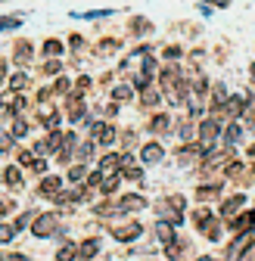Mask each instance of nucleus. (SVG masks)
I'll list each match as a JSON object with an SVG mask.
<instances>
[{"instance_id":"a19ab883","label":"nucleus","mask_w":255,"mask_h":261,"mask_svg":"<svg viewBox=\"0 0 255 261\" xmlns=\"http://www.w3.org/2000/svg\"><path fill=\"white\" fill-rule=\"evenodd\" d=\"M59 69H62V65H59V59H50V62L44 65V72H47V75H53V72H59Z\"/></svg>"},{"instance_id":"49530a36","label":"nucleus","mask_w":255,"mask_h":261,"mask_svg":"<svg viewBox=\"0 0 255 261\" xmlns=\"http://www.w3.org/2000/svg\"><path fill=\"white\" fill-rule=\"evenodd\" d=\"M53 90H56V93H66V90H69V81H66V78H56V87H53Z\"/></svg>"},{"instance_id":"6ab92c4d","label":"nucleus","mask_w":255,"mask_h":261,"mask_svg":"<svg viewBox=\"0 0 255 261\" xmlns=\"http://www.w3.org/2000/svg\"><path fill=\"white\" fill-rule=\"evenodd\" d=\"M243 202H246V199H243L240 193H237V196H231V199L221 205V218H234V215L240 212V205H243Z\"/></svg>"},{"instance_id":"39448f33","label":"nucleus","mask_w":255,"mask_h":261,"mask_svg":"<svg viewBox=\"0 0 255 261\" xmlns=\"http://www.w3.org/2000/svg\"><path fill=\"white\" fill-rule=\"evenodd\" d=\"M249 243H252V230H246V233H237V240L227 246V255H224V261H243V255H246Z\"/></svg>"},{"instance_id":"864d4df0","label":"nucleus","mask_w":255,"mask_h":261,"mask_svg":"<svg viewBox=\"0 0 255 261\" xmlns=\"http://www.w3.org/2000/svg\"><path fill=\"white\" fill-rule=\"evenodd\" d=\"M243 261H255V243H249V249H246V255H243Z\"/></svg>"},{"instance_id":"c9c22d12","label":"nucleus","mask_w":255,"mask_h":261,"mask_svg":"<svg viewBox=\"0 0 255 261\" xmlns=\"http://www.w3.org/2000/svg\"><path fill=\"white\" fill-rule=\"evenodd\" d=\"M243 115H246V121H252V124H255V96H249V100H246Z\"/></svg>"},{"instance_id":"8fccbe9b","label":"nucleus","mask_w":255,"mask_h":261,"mask_svg":"<svg viewBox=\"0 0 255 261\" xmlns=\"http://www.w3.org/2000/svg\"><path fill=\"white\" fill-rule=\"evenodd\" d=\"M44 168H47L44 159H35V162H31V171H44Z\"/></svg>"},{"instance_id":"37998d69","label":"nucleus","mask_w":255,"mask_h":261,"mask_svg":"<svg viewBox=\"0 0 255 261\" xmlns=\"http://www.w3.org/2000/svg\"><path fill=\"white\" fill-rule=\"evenodd\" d=\"M35 152H38V155H47V152H50V143H47V140H38V143H35Z\"/></svg>"},{"instance_id":"72a5a7b5","label":"nucleus","mask_w":255,"mask_h":261,"mask_svg":"<svg viewBox=\"0 0 255 261\" xmlns=\"http://www.w3.org/2000/svg\"><path fill=\"white\" fill-rule=\"evenodd\" d=\"M4 177H7V184H10V187H19V184H22L19 168H7V171H4Z\"/></svg>"},{"instance_id":"b1692460","label":"nucleus","mask_w":255,"mask_h":261,"mask_svg":"<svg viewBox=\"0 0 255 261\" xmlns=\"http://www.w3.org/2000/svg\"><path fill=\"white\" fill-rule=\"evenodd\" d=\"M44 56H50V59H56V56H62V44H59L56 38H50V41H44Z\"/></svg>"},{"instance_id":"dca6fc26","label":"nucleus","mask_w":255,"mask_h":261,"mask_svg":"<svg viewBox=\"0 0 255 261\" xmlns=\"http://www.w3.org/2000/svg\"><path fill=\"white\" fill-rule=\"evenodd\" d=\"M59 190H62V180H59L56 174H53V177H44V180H41V187H38V193H41V196H56Z\"/></svg>"},{"instance_id":"bb28decb","label":"nucleus","mask_w":255,"mask_h":261,"mask_svg":"<svg viewBox=\"0 0 255 261\" xmlns=\"http://www.w3.org/2000/svg\"><path fill=\"white\" fill-rule=\"evenodd\" d=\"M131 31L134 35H146V31H152V22L149 19H131Z\"/></svg>"},{"instance_id":"9d476101","label":"nucleus","mask_w":255,"mask_h":261,"mask_svg":"<svg viewBox=\"0 0 255 261\" xmlns=\"http://www.w3.org/2000/svg\"><path fill=\"white\" fill-rule=\"evenodd\" d=\"M199 230L206 233V240H212V243H218V240H221V221L209 215V218H206V221L199 224Z\"/></svg>"},{"instance_id":"0eeeda50","label":"nucleus","mask_w":255,"mask_h":261,"mask_svg":"<svg viewBox=\"0 0 255 261\" xmlns=\"http://www.w3.org/2000/svg\"><path fill=\"white\" fill-rule=\"evenodd\" d=\"M87 193H90V190L84 187V190H72V193H56V196H53V199H56V205H66V208H72L75 202H81V199H87Z\"/></svg>"},{"instance_id":"58836bf2","label":"nucleus","mask_w":255,"mask_h":261,"mask_svg":"<svg viewBox=\"0 0 255 261\" xmlns=\"http://www.w3.org/2000/svg\"><path fill=\"white\" fill-rule=\"evenodd\" d=\"M112 10H93V13H81V19H100V16H109Z\"/></svg>"},{"instance_id":"13d9d810","label":"nucleus","mask_w":255,"mask_h":261,"mask_svg":"<svg viewBox=\"0 0 255 261\" xmlns=\"http://www.w3.org/2000/svg\"><path fill=\"white\" fill-rule=\"evenodd\" d=\"M196 261H212V258H209V255H202V258H196Z\"/></svg>"},{"instance_id":"5fc2aeb1","label":"nucleus","mask_w":255,"mask_h":261,"mask_svg":"<svg viewBox=\"0 0 255 261\" xmlns=\"http://www.w3.org/2000/svg\"><path fill=\"white\" fill-rule=\"evenodd\" d=\"M10 208H13V202H10V199L0 202V215H10Z\"/></svg>"},{"instance_id":"bf43d9fd","label":"nucleus","mask_w":255,"mask_h":261,"mask_svg":"<svg viewBox=\"0 0 255 261\" xmlns=\"http://www.w3.org/2000/svg\"><path fill=\"white\" fill-rule=\"evenodd\" d=\"M249 155H252V159H255V146H252V149H249Z\"/></svg>"},{"instance_id":"2f4dec72","label":"nucleus","mask_w":255,"mask_h":261,"mask_svg":"<svg viewBox=\"0 0 255 261\" xmlns=\"http://www.w3.org/2000/svg\"><path fill=\"white\" fill-rule=\"evenodd\" d=\"M240 134H243V130H240V124H227V127H224V137H227V143H237V140H240Z\"/></svg>"},{"instance_id":"4d7b16f0","label":"nucleus","mask_w":255,"mask_h":261,"mask_svg":"<svg viewBox=\"0 0 255 261\" xmlns=\"http://www.w3.org/2000/svg\"><path fill=\"white\" fill-rule=\"evenodd\" d=\"M4 78H7V65L0 62V84H4Z\"/></svg>"},{"instance_id":"4468645a","label":"nucleus","mask_w":255,"mask_h":261,"mask_svg":"<svg viewBox=\"0 0 255 261\" xmlns=\"http://www.w3.org/2000/svg\"><path fill=\"white\" fill-rule=\"evenodd\" d=\"M118 168H121V155H118V152H112V155H106V159L100 162V174H103V177H106V174H115Z\"/></svg>"},{"instance_id":"412c9836","label":"nucleus","mask_w":255,"mask_h":261,"mask_svg":"<svg viewBox=\"0 0 255 261\" xmlns=\"http://www.w3.org/2000/svg\"><path fill=\"white\" fill-rule=\"evenodd\" d=\"M156 233H159V240H162L165 246H171V243H174V224H165V221H159Z\"/></svg>"},{"instance_id":"f3484780","label":"nucleus","mask_w":255,"mask_h":261,"mask_svg":"<svg viewBox=\"0 0 255 261\" xmlns=\"http://www.w3.org/2000/svg\"><path fill=\"white\" fill-rule=\"evenodd\" d=\"M255 227V212H243L237 221H234V233H246Z\"/></svg>"},{"instance_id":"f8f14e48","label":"nucleus","mask_w":255,"mask_h":261,"mask_svg":"<svg viewBox=\"0 0 255 261\" xmlns=\"http://www.w3.org/2000/svg\"><path fill=\"white\" fill-rule=\"evenodd\" d=\"M221 190H224V184H221V180H215V184H206V187H199V190H196V199H199V202H206V199H215V196H221Z\"/></svg>"},{"instance_id":"393cba45","label":"nucleus","mask_w":255,"mask_h":261,"mask_svg":"<svg viewBox=\"0 0 255 261\" xmlns=\"http://www.w3.org/2000/svg\"><path fill=\"white\" fill-rule=\"evenodd\" d=\"M75 255H78V246H75V243H66V246L59 249L56 261H75Z\"/></svg>"},{"instance_id":"3c124183","label":"nucleus","mask_w":255,"mask_h":261,"mask_svg":"<svg viewBox=\"0 0 255 261\" xmlns=\"http://www.w3.org/2000/svg\"><path fill=\"white\" fill-rule=\"evenodd\" d=\"M13 227H16V230H22V227H28V215H19V218H16V224H13Z\"/></svg>"},{"instance_id":"ddd939ff","label":"nucleus","mask_w":255,"mask_h":261,"mask_svg":"<svg viewBox=\"0 0 255 261\" xmlns=\"http://www.w3.org/2000/svg\"><path fill=\"white\" fill-rule=\"evenodd\" d=\"M162 159H165V152H162V146H159V143L143 146V162H146V165H159Z\"/></svg>"},{"instance_id":"aec40b11","label":"nucleus","mask_w":255,"mask_h":261,"mask_svg":"<svg viewBox=\"0 0 255 261\" xmlns=\"http://www.w3.org/2000/svg\"><path fill=\"white\" fill-rule=\"evenodd\" d=\"M13 53H16V62L25 65V62H31V53H35V47H31L28 41H16V50H13Z\"/></svg>"},{"instance_id":"2eb2a0df","label":"nucleus","mask_w":255,"mask_h":261,"mask_svg":"<svg viewBox=\"0 0 255 261\" xmlns=\"http://www.w3.org/2000/svg\"><path fill=\"white\" fill-rule=\"evenodd\" d=\"M243 106H246L243 96H227V103L221 112H227V118H237V115H243Z\"/></svg>"},{"instance_id":"e433bc0d","label":"nucleus","mask_w":255,"mask_h":261,"mask_svg":"<svg viewBox=\"0 0 255 261\" xmlns=\"http://www.w3.org/2000/svg\"><path fill=\"white\" fill-rule=\"evenodd\" d=\"M25 134H28V124H25L22 118H16V121H13V137H25Z\"/></svg>"},{"instance_id":"052dcab7","label":"nucleus","mask_w":255,"mask_h":261,"mask_svg":"<svg viewBox=\"0 0 255 261\" xmlns=\"http://www.w3.org/2000/svg\"><path fill=\"white\" fill-rule=\"evenodd\" d=\"M252 78H255V65H252Z\"/></svg>"},{"instance_id":"a211bd4d","label":"nucleus","mask_w":255,"mask_h":261,"mask_svg":"<svg viewBox=\"0 0 255 261\" xmlns=\"http://www.w3.org/2000/svg\"><path fill=\"white\" fill-rule=\"evenodd\" d=\"M66 106H69L66 112H69V118H72V121H81V118H84V103H81V96H78V93H75V96H69V103H66Z\"/></svg>"},{"instance_id":"de8ad7c7","label":"nucleus","mask_w":255,"mask_h":261,"mask_svg":"<svg viewBox=\"0 0 255 261\" xmlns=\"http://www.w3.org/2000/svg\"><path fill=\"white\" fill-rule=\"evenodd\" d=\"M7 118H10V106H7V103H0V127H4Z\"/></svg>"},{"instance_id":"a18cd8bd","label":"nucleus","mask_w":255,"mask_h":261,"mask_svg":"<svg viewBox=\"0 0 255 261\" xmlns=\"http://www.w3.org/2000/svg\"><path fill=\"white\" fill-rule=\"evenodd\" d=\"M13 146V137H7V134H0V152H7Z\"/></svg>"},{"instance_id":"6e6d98bb","label":"nucleus","mask_w":255,"mask_h":261,"mask_svg":"<svg viewBox=\"0 0 255 261\" xmlns=\"http://www.w3.org/2000/svg\"><path fill=\"white\" fill-rule=\"evenodd\" d=\"M206 4H215V7H231V0H206Z\"/></svg>"},{"instance_id":"473e14b6","label":"nucleus","mask_w":255,"mask_h":261,"mask_svg":"<svg viewBox=\"0 0 255 261\" xmlns=\"http://www.w3.org/2000/svg\"><path fill=\"white\" fill-rule=\"evenodd\" d=\"M25 84H28V75H25V72H16V75L10 78V87H13V90H22Z\"/></svg>"},{"instance_id":"a878e982","label":"nucleus","mask_w":255,"mask_h":261,"mask_svg":"<svg viewBox=\"0 0 255 261\" xmlns=\"http://www.w3.org/2000/svg\"><path fill=\"white\" fill-rule=\"evenodd\" d=\"M140 100H143V106H156L159 103V93L146 84V87H140Z\"/></svg>"},{"instance_id":"1a4fd4ad","label":"nucleus","mask_w":255,"mask_h":261,"mask_svg":"<svg viewBox=\"0 0 255 261\" xmlns=\"http://www.w3.org/2000/svg\"><path fill=\"white\" fill-rule=\"evenodd\" d=\"M112 140H115V127H112V124H106V121L93 124V143H103V146H109Z\"/></svg>"},{"instance_id":"4c0bfd02","label":"nucleus","mask_w":255,"mask_h":261,"mask_svg":"<svg viewBox=\"0 0 255 261\" xmlns=\"http://www.w3.org/2000/svg\"><path fill=\"white\" fill-rule=\"evenodd\" d=\"M69 180L81 184V180H84V165H72V171H69Z\"/></svg>"},{"instance_id":"9b49d317","label":"nucleus","mask_w":255,"mask_h":261,"mask_svg":"<svg viewBox=\"0 0 255 261\" xmlns=\"http://www.w3.org/2000/svg\"><path fill=\"white\" fill-rule=\"evenodd\" d=\"M97 252H100V240H97V237H90V240H84V243L78 246V255H81V261L97 258Z\"/></svg>"},{"instance_id":"f704fd0d","label":"nucleus","mask_w":255,"mask_h":261,"mask_svg":"<svg viewBox=\"0 0 255 261\" xmlns=\"http://www.w3.org/2000/svg\"><path fill=\"white\" fill-rule=\"evenodd\" d=\"M16 237V227L13 224H0V243H10Z\"/></svg>"},{"instance_id":"c756f323","label":"nucleus","mask_w":255,"mask_h":261,"mask_svg":"<svg viewBox=\"0 0 255 261\" xmlns=\"http://www.w3.org/2000/svg\"><path fill=\"white\" fill-rule=\"evenodd\" d=\"M75 155H78V162H87V159L93 155V140H87V143H81V146L75 149Z\"/></svg>"},{"instance_id":"5701e85b","label":"nucleus","mask_w":255,"mask_h":261,"mask_svg":"<svg viewBox=\"0 0 255 261\" xmlns=\"http://www.w3.org/2000/svg\"><path fill=\"white\" fill-rule=\"evenodd\" d=\"M224 103H227V87L218 84L215 93H212V106H215V109H224Z\"/></svg>"},{"instance_id":"4be33fe9","label":"nucleus","mask_w":255,"mask_h":261,"mask_svg":"<svg viewBox=\"0 0 255 261\" xmlns=\"http://www.w3.org/2000/svg\"><path fill=\"white\" fill-rule=\"evenodd\" d=\"M168 127H171V118H168L165 112L152 118V134H168Z\"/></svg>"},{"instance_id":"7c9ffc66","label":"nucleus","mask_w":255,"mask_h":261,"mask_svg":"<svg viewBox=\"0 0 255 261\" xmlns=\"http://www.w3.org/2000/svg\"><path fill=\"white\" fill-rule=\"evenodd\" d=\"M22 19L19 16H0V31H10V28H19Z\"/></svg>"},{"instance_id":"423d86ee","label":"nucleus","mask_w":255,"mask_h":261,"mask_svg":"<svg viewBox=\"0 0 255 261\" xmlns=\"http://www.w3.org/2000/svg\"><path fill=\"white\" fill-rule=\"evenodd\" d=\"M143 233V227L137 224V221H131V224H118V227H112V237L118 240V243H134L137 237Z\"/></svg>"},{"instance_id":"f257e3e1","label":"nucleus","mask_w":255,"mask_h":261,"mask_svg":"<svg viewBox=\"0 0 255 261\" xmlns=\"http://www.w3.org/2000/svg\"><path fill=\"white\" fill-rule=\"evenodd\" d=\"M162 90H165V96H168L171 106H181V103L187 100V81L181 78L177 69H171V65L162 72Z\"/></svg>"},{"instance_id":"6e6552de","label":"nucleus","mask_w":255,"mask_h":261,"mask_svg":"<svg viewBox=\"0 0 255 261\" xmlns=\"http://www.w3.org/2000/svg\"><path fill=\"white\" fill-rule=\"evenodd\" d=\"M75 149H78V137H75V134H66V137H62V146L56 149V159H59V162H72Z\"/></svg>"},{"instance_id":"ea45409f","label":"nucleus","mask_w":255,"mask_h":261,"mask_svg":"<svg viewBox=\"0 0 255 261\" xmlns=\"http://www.w3.org/2000/svg\"><path fill=\"white\" fill-rule=\"evenodd\" d=\"M124 177H131V180H143V171H140V168H124Z\"/></svg>"},{"instance_id":"20e7f679","label":"nucleus","mask_w":255,"mask_h":261,"mask_svg":"<svg viewBox=\"0 0 255 261\" xmlns=\"http://www.w3.org/2000/svg\"><path fill=\"white\" fill-rule=\"evenodd\" d=\"M56 230H59V221H56L53 215H38L35 224H31V233L41 237V240H44V237H53Z\"/></svg>"},{"instance_id":"c85d7f7f","label":"nucleus","mask_w":255,"mask_h":261,"mask_svg":"<svg viewBox=\"0 0 255 261\" xmlns=\"http://www.w3.org/2000/svg\"><path fill=\"white\" fill-rule=\"evenodd\" d=\"M112 96H115V100H131V96H134V87H131V84H118V87L112 90Z\"/></svg>"},{"instance_id":"cd10ccee","label":"nucleus","mask_w":255,"mask_h":261,"mask_svg":"<svg viewBox=\"0 0 255 261\" xmlns=\"http://www.w3.org/2000/svg\"><path fill=\"white\" fill-rule=\"evenodd\" d=\"M118 180H121L118 174H106V177L100 180V190H103V193H115V187H118Z\"/></svg>"},{"instance_id":"79ce46f5","label":"nucleus","mask_w":255,"mask_h":261,"mask_svg":"<svg viewBox=\"0 0 255 261\" xmlns=\"http://www.w3.org/2000/svg\"><path fill=\"white\" fill-rule=\"evenodd\" d=\"M31 162H35V155H31L28 149H25V152H19V165H28V168H31Z\"/></svg>"},{"instance_id":"7ed1b4c3","label":"nucleus","mask_w":255,"mask_h":261,"mask_svg":"<svg viewBox=\"0 0 255 261\" xmlns=\"http://www.w3.org/2000/svg\"><path fill=\"white\" fill-rule=\"evenodd\" d=\"M196 130H199V134H196V146H199L202 152H209V149H212V143H215V140H218V134H221V124H218L215 118H206Z\"/></svg>"},{"instance_id":"c03bdc74","label":"nucleus","mask_w":255,"mask_h":261,"mask_svg":"<svg viewBox=\"0 0 255 261\" xmlns=\"http://www.w3.org/2000/svg\"><path fill=\"white\" fill-rule=\"evenodd\" d=\"M0 261H28V258L19 255V252H10V255H0Z\"/></svg>"},{"instance_id":"09e8293b","label":"nucleus","mask_w":255,"mask_h":261,"mask_svg":"<svg viewBox=\"0 0 255 261\" xmlns=\"http://www.w3.org/2000/svg\"><path fill=\"white\" fill-rule=\"evenodd\" d=\"M87 84H90V78H78V87H75V93H78V96H81V93H84V90H87Z\"/></svg>"},{"instance_id":"603ef678","label":"nucleus","mask_w":255,"mask_h":261,"mask_svg":"<svg viewBox=\"0 0 255 261\" xmlns=\"http://www.w3.org/2000/svg\"><path fill=\"white\" fill-rule=\"evenodd\" d=\"M165 56H168V59H177V56H181V47H165Z\"/></svg>"},{"instance_id":"f03ea898","label":"nucleus","mask_w":255,"mask_h":261,"mask_svg":"<svg viewBox=\"0 0 255 261\" xmlns=\"http://www.w3.org/2000/svg\"><path fill=\"white\" fill-rule=\"evenodd\" d=\"M159 221L174 224V227L184 221V199H181V196H168V199L159 205Z\"/></svg>"}]
</instances>
